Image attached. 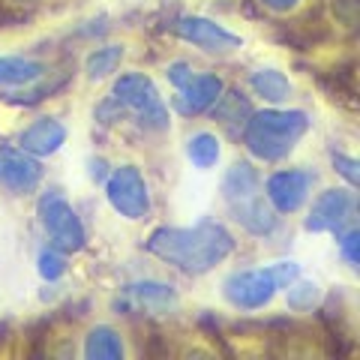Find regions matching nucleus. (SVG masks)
Returning a JSON list of instances; mask_svg holds the SVG:
<instances>
[{
	"mask_svg": "<svg viewBox=\"0 0 360 360\" xmlns=\"http://www.w3.org/2000/svg\"><path fill=\"white\" fill-rule=\"evenodd\" d=\"M234 234L217 219H201L186 229L177 225H160L150 231V238L144 240V250L150 255L162 258L172 267L184 270V274H207L217 264L234 252Z\"/></svg>",
	"mask_w": 360,
	"mask_h": 360,
	"instance_id": "nucleus-1",
	"label": "nucleus"
},
{
	"mask_svg": "<svg viewBox=\"0 0 360 360\" xmlns=\"http://www.w3.org/2000/svg\"><path fill=\"white\" fill-rule=\"evenodd\" d=\"M309 115L300 108L252 111L243 123V148L262 162H279L309 132Z\"/></svg>",
	"mask_w": 360,
	"mask_h": 360,
	"instance_id": "nucleus-2",
	"label": "nucleus"
},
{
	"mask_svg": "<svg viewBox=\"0 0 360 360\" xmlns=\"http://www.w3.org/2000/svg\"><path fill=\"white\" fill-rule=\"evenodd\" d=\"M222 198L231 217L255 238H267L276 231V210L267 205L262 177L252 162H234L222 177Z\"/></svg>",
	"mask_w": 360,
	"mask_h": 360,
	"instance_id": "nucleus-3",
	"label": "nucleus"
},
{
	"mask_svg": "<svg viewBox=\"0 0 360 360\" xmlns=\"http://www.w3.org/2000/svg\"><path fill=\"white\" fill-rule=\"evenodd\" d=\"M111 99L117 103L120 111H132L144 129H150V132L168 129V108L162 103V96L156 94L153 82L144 72L120 75L115 87H111Z\"/></svg>",
	"mask_w": 360,
	"mask_h": 360,
	"instance_id": "nucleus-4",
	"label": "nucleus"
},
{
	"mask_svg": "<svg viewBox=\"0 0 360 360\" xmlns=\"http://www.w3.org/2000/svg\"><path fill=\"white\" fill-rule=\"evenodd\" d=\"M39 222L45 234H49V246L60 252H78L84 250L87 243V231H84V222L78 219V213L72 210V205L66 201V195L60 189H49V193H42L39 198Z\"/></svg>",
	"mask_w": 360,
	"mask_h": 360,
	"instance_id": "nucleus-5",
	"label": "nucleus"
},
{
	"mask_svg": "<svg viewBox=\"0 0 360 360\" xmlns=\"http://www.w3.org/2000/svg\"><path fill=\"white\" fill-rule=\"evenodd\" d=\"M105 198L115 213L129 222H141L150 217V189L135 165H120L105 177Z\"/></svg>",
	"mask_w": 360,
	"mask_h": 360,
	"instance_id": "nucleus-6",
	"label": "nucleus"
},
{
	"mask_svg": "<svg viewBox=\"0 0 360 360\" xmlns=\"http://www.w3.org/2000/svg\"><path fill=\"white\" fill-rule=\"evenodd\" d=\"M279 283L270 267H255V270H234L231 276H225L222 295L240 312H255L264 309L270 300L276 297Z\"/></svg>",
	"mask_w": 360,
	"mask_h": 360,
	"instance_id": "nucleus-7",
	"label": "nucleus"
},
{
	"mask_svg": "<svg viewBox=\"0 0 360 360\" xmlns=\"http://www.w3.org/2000/svg\"><path fill=\"white\" fill-rule=\"evenodd\" d=\"M312 184H315V174L309 168H279V172L267 177V184L262 189L267 195V205L276 213L288 217V213H297L309 201Z\"/></svg>",
	"mask_w": 360,
	"mask_h": 360,
	"instance_id": "nucleus-8",
	"label": "nucleus"
},
{
	"mask_svg": "<svg viewBox=\"0 0 360 360\" xmlns=\"http://www.w3.org/2000/svg\"><path fill=\"white\" fill-rule=\"evenodd\" d=\"M45 177L39 156H33L21 148L0 144V189L9 195H30L37 193Z\"/></svg>",
	"mask_w": 360,
	"mask_h": 360,
	"instance_id": "nucleus-9",
	"label": "nucleus"
},
{
	"mask_svg": "<svg viewBox=\"0 0 360 360\" xmlns=\"http://www.w3.org/2000/svg\"><path fill=\"white\" fill-rule=\"evenodd\" d=\"M354 193L352 189H324V193L312 201L309 207V217H307V231L315 234H340L345 231L354 219Z\"/></svg>",
	"mask_w": 360,
	"mask_h": 360,
	"instance_id": "nucleus-10",
	"label": "nucleus"
},
{
	"mask_svg": "<svg viewBox=\"0 0 360 360\" xmlns=\"http://www.w3.org/2000/svg\"><path fill=\"white\" fill-rule=\"evenodd\" d=\"M172 30L184 42H193L195 49H201V51L222 54V51L240 49L238 33H231L229 27H222V25H217V21H210L205 15H180L172 25Z\"/></svg>",
	"mask_w": 360,
	"mask_h": 360,
	"instance_id": "nucleus-11",
	"label": "nucleus"
},
{
	"mask_svg": "<svg viewBox=\"0 0 360 360\" xmlns=\"http://www.w3.org/2000/svg\"><path fill=\"white\" fill-rule=\"evenodd\" d=\"M180 90V99H177V108L184 115H201V111H210V105L222 96V78L219 75H210V72H193L189 82Z\"/></svg>",
	"mask_w": 360,
	"mask_h": 360,
	"instance_id": "nucleus-12",
	"label": "nucleus"
},
{
	"mask_svg": "<svg viewBox=\"0 0 360 360\" xmlns=\"http://www.w3.org/2000/svg\"><path fill=\"white\" fill-rule=\"evenodd\" d=\"M66 141V127L58 117H37L30 127L18 135V148L33 156H51L63 148Z\"/></svg>",
	"mask_w": 360,
	"mask_h": 360,
	"instance_id": "nucleus-13",
	"label": "nucleus"
},
{
	"mask_svg": "<svg viewBox=\"0 0 360 360\" xmlns=\"http://www.w3.org/2000/svg\"><path fill=\"white\" fill-rule=\"evenodd\" d=\"M250 87L255 96H262L270 105H283L291 99V82L285 72L274 70V66H262L250 75Z\"/></svg>",
	"mask_w": 360,
	"mask_h": 360,
	"instance_id": "nucleus-14",
	"label": "nucleus"
},
{
	"mask_svg": "<svg viewBox=\"0 0 360 360\" xmlns=\"http://www.w3.org/2000/svg\"><path fill=\"white\" fill-rule=\"evenodd\" d=\"M45 66L25 54H4L0 58V87H25L39 82Z\"/></svg>",
	"mask_w": 360,
	"mask_h": 360,
	"instance_id": "nucleus-15",
	"label": "nucleus"
},
{
	"mask_svg": "<svg viewBox=\"0 0 360 360\" xmlns=\"http://www.w3.org/2000/svg\"><path fill=\"white\" fill-rule=\"evenodd\" d=\"M127 348L115 328L108 324H96L94 330L84 336V357L87 360H123Z\"/></svg>",
	"mask_w": 360,
	"mask_h": 360,
	"instance_id": "nucleus-16",
	"label": "nucleus"
},
{
	"mask_svg": "<svg viewBox=\"0 0 360 360\" xmlns=\"http://www.w3.org/2000/svg\"><path fill=\"white\" fill-rule=\"evenodd\" d=\"M186 156H189V162H193L195 168L207 172V168H213L219 162L222 144H219V139L213 132H195L193 139L186 141Z\"/></svg>",
	"mask_w": 360,
	"mask_h": 360,
	"instance_id": "nucleus-17",
	"label": "nucleus"
},
{
	"mask_svg": "<svg viewBox=\"0 0 360 360\" xmlns=\"http://www.w3.org/2000/svg\"><path fill=\"white\" fill-rule=\"evenodd\" d=\"M127 295L139 303L144 309H168L177 303V295L172 285L165 283H139V285H129Z\"/></svg>",
	"mask_w": 360,
	"mask_h": 360,
	"instance_id": "nucleus-18",
	"label": "nucleus"
},
{
	"mask_svg": "<svg viewBox=\"0 0 360 360\" xmlns=\"http://www.w3.org/2000/svg\"><path fill=\"white\" fill-rule=\"evenodd\" d=\"M123 54H127V51H123V45H103V49L90 51L87 63H84L87 78H90V82H103V78L115 75L120 60H123Z\"/></svg>",
	"mask_w": 360,
	"mask_h": 360,
	"instance_id": "nucleus-19",
	"label": "nucleus"
},
{
	"mask_svg": "<svg viewBox=\"0 0 360 360\" xmlns=\"http://www.w3.org/2000/svg\"><path fill=\"white\" fill-rule=\"evenodd\" d=\"M285 300H288V309H295V312H312L315 307H319V300H321V288L319 283H312V279H295L291 285H285Z\"/></svg>",
	"mask_w": 360,
	"mask_h": 360,
	"instance_id": "nucleus-20",
	"label": "nucleus"
},
{
	"mask_svg": "<svg viewBox=\"0 0 360 360\" xmlns=\"http://www.w3.org/2000/svg\"><path fill=\"white\" fill-rule=\"evenodd\" d=\"M39 276L42 279H49V283H54V279H60L66 274V252L60 250H54V246H49V250H42L39 252Z\"/></svg>",
	"mask_w": 360,
	"mask_h": 360,
	"instance_id": "nucleus-21",
	"label": "nucleus"
},
{
	"mask_svg": "<svg viewBox=\"0 0 360 360\" xmlns=\"http://www.w3.org/2000/svg\"><path fill=\"white\" fill-rule=\"evenodd\" d=\"M340 238V252H342V258L348 262V267H354L357 270V246H360V231L357 229H348V231H340L336 234Z\"/></svg>",
	"mask_w": 360,
	"mask_h": 360,
	"instance_id": "nucleus-22",
	"label": "nucleus"
},
{
	"mask_svg": "<svg viewBox=\"0 0 360 360\" xmlns=\"http://www.w3.org/2000/svg\"><path fill=\"white\" fill-rule=\"evenodd\" d=\"M333 172H340L345 180H348V186H357V160L354 156H345V153H333Z\"/></svg>",
	"mask_w": 360,
	"mask_h": 360,
	"instance_id": "nucleus-23",
	"label": "nucleus"
},
{
	"mask_svg": "<svg viewBox=\"0 0 360 360\" xmlns=\"http://www.w3.org/2000/svg\"><path fill=\"white\" fill-rule=\"evenodd\" d=\"M195 70H193V66H189V63H184V60H177V63H172V66H168V82H172L174 87H184L186 82H189V75H193Z\"/></svg>",
	"mask_w": 360,
	"mask_h": 360,
	"instance_id": "nucleus-24",
	"label": "nucleus"
},
{
	"mask_svg": "<svg viewBox=\"0 0 360 360\" xmlns=\"http://www.w3.org/2000/svg\"><path fill=\"white\" fill-rule=\"evenodd\" d=\"M303 0H262V6H267L270 13H291V9H297Z\"/></svg>",
	"mask_w": 360,
	"mask_h": 360,
	"instance_id": "nucleus-25",
	"label": "nucleus"
},
{
	"mask_svg": "<svg viewBox=\"0 0 360 360\" xmlns=\"http://www.w3.org/2000/svg\"><path fill=\"white\" fill-rule=\"evenodd\" d=\"M15 4H39V0H15Z\"/></svg>",
	"mask_w": 360,
	"mask_h": 360,
	"instance_id": "nucleus-26",
	"label": "nucleus"
}]
</instances>
